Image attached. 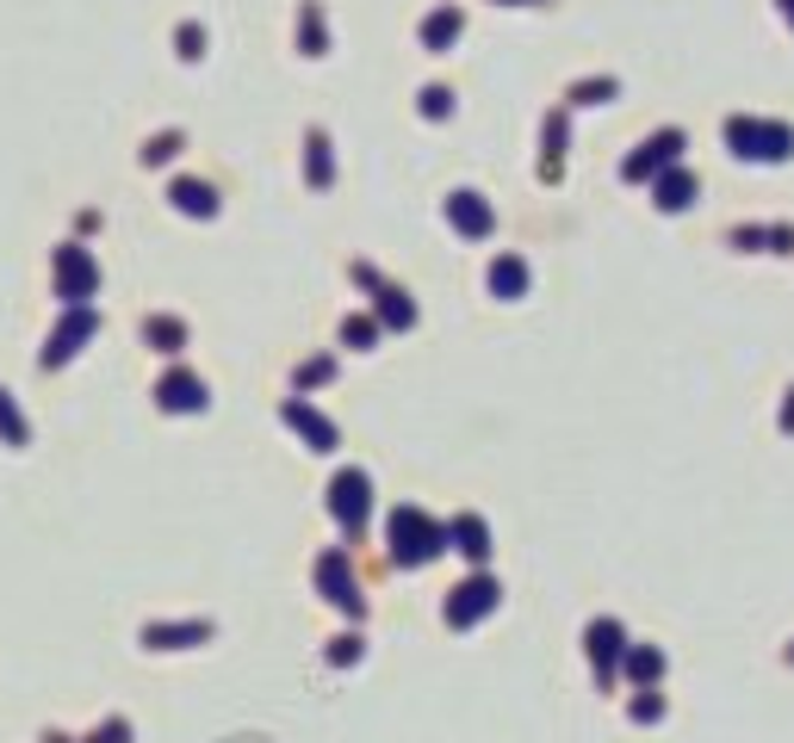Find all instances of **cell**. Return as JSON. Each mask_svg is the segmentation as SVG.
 Wrapping results in <instances>:
<instances>
[{
    "mask_svg": "<svg viewBox=\"0 0 794 743\" xmlns=\"http://www.w3.org/2000/svg\"><path fill=\"white\" fill-rule=\"evenodd\" d=\"M726 143L745 161H789L794 155V131L789 124H763V118H726Z\"/></svg>",
    "mask_w": 794,
    "mask_h": 743,
    "instance_id": "1",
    "label": "cell"
},
{
    "mask_svg": "<svg viewBox=\"0 0 794 743\" xmlns=\"http://www.w3.org/2000/svg\"><path fill=\"white\" fill-rule=\"evenodd\" d=\"M435 552H441V527L423 508H398L391 515V558L398 564H428Z\"/></svg>",
    "mask_w": 794,
    "mask_h": 743,
    "instance_id": "2",
    "label": "cell"
},
{
    "mask_svg": "<svg viewBox=\"0 0 794 743\" xmlns=\"http://www.w3.org/2000/svg\"><path fill=\"white\" fill-rule=\"evenodd\" d=\"M490 608H497V583H490V576H472V583H460V589H453V601H447V620H453V626H472V620H485Z\"/></svg>",
    "mask_w": 794,
    "mask_h": 743,
    "instance_id": "3",
    "label": "cell"
},
{
    "mask_svg": "<svg viewBox=\"0 0 794 743\" xmlns=\"http://www.w3.org/2000/svg\"><path fill=\"white\" fill-rule=\"evenodd\" d=\"M330 508H335V520H342V527L354 534V527L367 520V477H360V471H342V477H335Z\"/></svg>",
    "mask_w": 794,
    "mask_h": 743,
    "instance_id": "4",
    "label": "cell"
},
{
    "mask_svg": "<svg viewBox=\"0 0 794 743\" xmlns=\"http://www.w3.org/2000/svg\"><path fill=\"white\" fill-rule=\"evenodd\" d=\"M677 149H683V136H677V131H664V136H652V143H640V155H627V180H645V173H659L664 161H677Z\"/></svg>",
    "mask_w": 794,
    "mask_h": 743,
    "instance_id": "5",
    "label": "cell"
},
{
    "mask_svg": "<svg viewBox=\"0 0 794 743\" xmlns=\"http://www.w3.org/2000/svg\"><path fill=\"white\" fill-rule=\"evenodd\" d=\"M317 576H323V589H330V601H335V608H348V613H360V595H354L348 558H342V552H330V558H323V564H317Z\"/></svg>",
    "mask_w": 794,
    "mask_h": 743,
    "instance_id": "6",
    "label": "cell"
},
{
    "mask_svg": "<svg viewBox=\"0 0 794 743\" xmlns=\"http://www.w3.org/2000/svg\"><path fill=\"white\" fill-rule=\"evenodd\" d=\"M447 217H453L465 236H490V211H485L478 192H453V199H447Z\"/></svg>",
    "mask_w": 794,
    "mask_h": 743,
    "instance_id": "7",
    "label": "cell"
},
{
    "mask_svg": "<svg viewBox=\"0 0 794 743\" xmlns=\"http://www.w3.org/2000/svg\"><path fill=\"white\" fill-rule=\"evenodd\" d=\"M590 657H596L602 682H608V675H615V657H620V626L615 620H596V626H590Z\"/></svg>",
    "mask_w": 794,
    "mask_h": 743,
    "instance_id": "8",
    "label": "cell"
},
{
    "mask_svg": "<svg viewBox=\"0 0 794 743\" xmlns=\"http://www.w3.org/2000/svg\"><path fill=\"white\" fill-rule=\"evenodd\" d=\"M286 421H292V428H305V434L317 440V453H330V446H335V428L323 416H310L305 403H286Z\"/></svg>",
    "mask_w": 794,
    "mask_h": 743,
    "instance_id": "9",
    "label": "cell"
},
{
    "mask_svg": "<svg viewBox=\"0 0 794 743\" xmlns=\"http://www.w3.org/2000/svg\"><path fill=\"white\" fill-rule=\"evenodd\" d=\"M162 403H168V409H199V403H205V384L187 379V372H175V379L162 384Z\"/></svg>",
    "mask_w": 794,
    "mask_h": 743,
    "instance_id": "10",
    "label": "cell"
},
{
    "mask_svg": "<svg viewBox=\"0 0 794 743\" xmlns=\"http://www.w3.org/2000/svg\"><path fill=\"white\" fill-rule=\"evenodd\" d=\"M453 539H460V552H465V558H485V552H490V534H485V520H478V515L453 520Z\"/></svg>",
    "mask_w": 794,
    "mask_h": 743,
    "instance_id": "11",
    "label": "cell"
},
{
    "mask_svg": "<svg viewBox=\"0 0 794 743\" xmlns=\"http://www.w3.org/2000/svg\"><path fill=\"white\" fill-rule=\"evenodd\" d=\"M689 199H696V180H689V173H664V180H659V205L664 211H683V205H689Z\"/></svg>",
    "mask_w": 794,
    "mask_h": 743,
    "instance_id": "12",
    "label": "cell"
},
{
    "mask_svg": "<svg viewBox=\"0 0 794 743\" xmlns=\"http://www.w3.org/2000/svg\"><path fill=\"white\" fill-rule=\"evenodd\" d=\"M453 38H460V13H453V7H447V13H435V20L423 25V44H428V50H447Z\"/></svg>",
    "mask_w": 794,
    "mask_h": 743,
    "instance_id": "13",
    "label": "cell"
},
{
    "mask_svg": "<svg viewBox=\"0 0 794 743\" xmlns=\"http://www.w3.org/2000/svg\"><path fill=\"white\" fill-rule=\"evenodd\" d=\"M522 286H528V267H522V261H497V267H490V291L522 298Z\"/></svg>",
    "mask_w": 794,
    "mask_h": 743,
    "instance_id": "14",
    "label": "cell"
},
{
    "mask_svg": "<svg viewBox=\"0 0 794 743\" xmlns=\"http://www.w3.org/2000/svg\"><path fill=\"white\" fill-rule=\"evenodd\" d=\"M175 205H180V211H193V217H212L217 199H212V187H193V180H180V187H175Z\"/></svg>",
    "mask_w": 794,
    "mask_h": 743,
    "instance_id": "15",
    "label": "cell"
},
{
    "mask_svg": "<svg viewBox=\"0 0 794 743\" xmlns=\"http://www.w3.org/2000/svg\"><path fill=\"white\" fill-rule=\"evenodd\" d=\"M627 669H633L640 682H652V675H664V657H659V650H633V657H627Z\"/></svg>",
    "mask_w": 794,
    "mask_h": 743,
    "instance_id": "16",
    "label": "cell"
},
{
    "mask_svg": "<svg viewBox=\"0 0 794 743\" xmlns=\"http://www.w3.org/2000/svg\"><path fill=\"white\" fill-rule=\"evenodd\" d=\"M310 180H317V187L330 180V143H323V136H310Z\"/></svg>",
    "mask_w": 794,
    "mask_h": 743,
    "instance_id": "17",
    "label": "cell"
},
{
    "mask_svg": "<svg viewBox=\"0 0 794 743\" xmlns=\"http://www.w3.org/2000/svg\"><path fill=\"white\" fill-rule=\"evenodd\" d=\"M379 310H386V323H398V328L416 323V310L404 304V291H386V304H379Z\"/></svg>",
    "mask_w": 794,
    "mask_h": 743,
    "instance_id": "18",
    "label": "cell"
},
{
    "mask_svg": "<svg viewBox=\"0 0 794 743\" xmlns=\"http://www.w3.org/2000/svg\"><path fill=\"white\" fill-rule=\"evenodd\" d=\"M447 106H453V94H447V87H428V94H423V112L428 118H441Z\"/></svg>",
    "mask_w": 794,
    "mask_h": 743,
    "instance_id": "19",
    "label": "cell"
},
{
    "mask_svg": "<svg viewBox=\"0 0 794 743\" xmlns=\"http://www.w3.org/2000/svg\"><path fill=\"white\" fill-rule=\"evenodd\" d=\"M608 94H615V81H583V87H578L583 106H590V99H608Z\"/></svg>",
    "mask_w": 794,
    "mask_h": 743,
    "instance_id": "20",
    "label": "cell"
},
{
    "mask_svg": "<svg viewBox=\"0 0 794 743\" xmlns=\"http://www.w3.org/2000/svg\"><path fill=\"white\" fill-rule=\"evenodd\" d=\"M305 44H310V57L323 50V25H317V13H305Z\"/></svg>",
    "mask_w": 794,
    "mask_h": 743,
    "instance_id": "21",
    "label": "cell"
},
{
    "mask_svg": "<svg viewBox=\"0 0 794 743\" xmlns=\"http://www.w3.org/2000/svg\"><path fill=\"white\" fill-rule=\"evenodd\" d=\"M330 657H335V663H354V657H360V645H354V638H335Z\"/></svg>",
    "mask_w": 794,
    "mask_h": 743,
    "instance_id": "22",
    "label": "cell"
},
{
    "mask_svg": "<svg viewBox=\"0 0 794 743\" xmlns=\"http://www.w3.org/2000/svg\"><path fill=\"white\" fill-rule=\"evenodd\" d=\"M664 712V700H652V694H645V700H633V719H659Z\"/></svg>",
    "mask_w": 794,
    "mask_h": 743,
    "instance_id": "23",
    "label": "cell"
},
{
    "mask_svg": "<svg viewBox=\"0 0 794 743\" xmlns=\"http://www.w3.org/2000/svg\"><path fill=\"white\" fill-rule=\"evenodd\" d=\"M782 434H794V391H789V403H782Z\"/></svg>",
    "mask_w": 794,
    "mask_h": 743,
    "instance_id": "24",
    "label": "cell"
},
{
    "mask_svg": "<svg viewBox=\"0 0 794 743\" xmlns=\"http://www.w3.org/2000/svg\"><path fill=\"white\" fill-rule=\"evenodd\" d=\"M775 7H782V20H789V25H794V0H775Z\"/></svg>",
    "mask_w": 794,
    "mask_h": 743,
    "instance_id": "25",
    "label": "cell"
},
{
    "mask_svg": "<svg viewBox=\"0 0 794 743\" xmlns=\"http://www.w3.org/2000/svg\"><path fill=\"white\" fill-rule=\"evenodd\" d=\"M515 7H534V0H515Z\"/></svg>",
    "mask_w": 794,
    "mask_h": 743,
    "instance_id": "26",
    "label": "cell"
},
{
    "mask_svg": "<svg viewBox=\"0 0 794 743\" xmlns=\"http://www.w3.org/2000/svg\"><path fill=\"white\" fill-rule=\"evenodd\" d=\"M789 663H794V645H789Z\"/></svg>",
    "mask_w": 794,
    "mask_h": 743,
    "instance_id": "27",
    "label": "cell"
}]
</instances>
